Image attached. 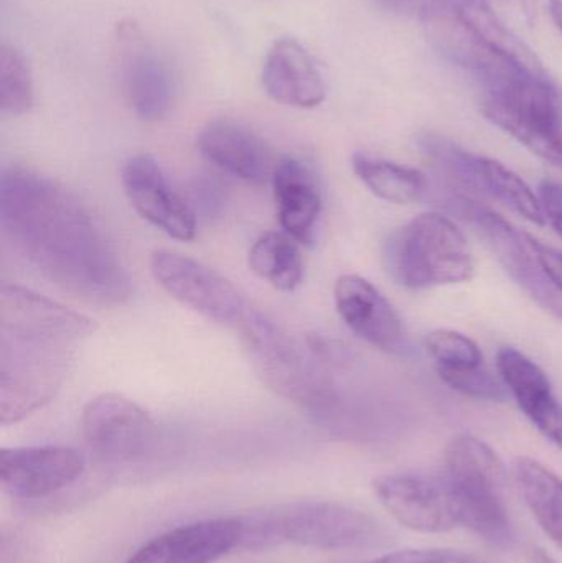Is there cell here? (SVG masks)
I'll return each instance as SVG.
<instances>
[{"label": "cell", "instance_id": "6da1fadb", "mask_svg": "<svg viewBox=\"0 0 562 563\" xmlns=\"http://www.w3.org/2000/svg\"><path fill=\"white\" fill-rule=\"evenodd\" d=\"M0 227L46 280L98 307H121L134 280L108 233L65 185L25 167L0 177Z\"/></svg>", "mask_w": 562, "mask_h": 563}, {"label": "cell", "instance_id": "7a4b0ae2", "mask_svg": "<svg viewBox=\"0 0 562 563\" xmlns=\"http://www.w3.org/2000/svg\"><path fill=\"white\" fill-rule=\"evenodd\" d=\"M85 314L19 285L0 290V423L22 422L55 399L82 344Z\"/></svg>", "mask_w": 562, "mask_h": 563}, {"label": "cell", "instance_id": "3957f363", "mask_svg": "<svg viewBox=\"0 0 562 563\" xmlns=\"http://www.w3.org/2000/svg\"><path fill=\"white\" fill-rule=\"evenodd\" d=\"M241 548L293 544L322 551L375 548L385 542L379 522L366 512L332 501H300L244 518Z\"/></svg>", "mask_w": 562, "mask_h": 563}, {"label": "cell", "instance_id": "277c9868", "mask_svg": "<svg viewBox=\"0 0 562 563\" xmlns=\"http://www.w3.org/2000/svg\"><path fill=\"white\" fill-rule=\"evenodd\" d=\"M442 476L454 496L461 528L495 548H510L515 529L505 503L504 463L497 453L477 437L461 433L445 449Z\"/></svg>", "mask_w": 562, "mask_h": 563}, {"label": "cell", "instance_id": "5b68a950", "mask_svg": "<svg viewBox=\"0 0 562 563\" xmlns=\"http://www.w3.org/2000/svg\"><path fill=\"white\" fill-rule=\"evenodd\" d=\"M389 276L412 290L462 284L474 276V257L464 234L449 218L425 213L389 236L385 244Z\"/></svg>", "mask_w": 562, "mask_h": 563}, {"label": "cell", "instance_id": "8992f818", "mask_svg": "<svg viewBox=\"0 0 562 563\" xmlns=\"http://www.w3.org/2000/svg\"><path fill=\"white\" fill-rule=\"evenodd\" d=\"M151 271L157 284L175 300L236 333L256 314V308L230 280L184 254L155 251Z\"/></svg>", "mask_w": 562, "mask_h": 563}, {"label": "cell", "instance_id": "52a82bcc", "mask_svg": "<svg viewBox=\"0 0 562 563\" xmlns=\"http://www.w3.org/2000/svg\"><path fill=\"white\" fill-rule=\"evenodd\" d=\"M418 145L425 157L452 184L494 198L538 227L547 223L540 200L527 181L500 162L472 154L442 135H421Z\"/></svg>", "mask_w": 562, "mask_h": 563}, {"label": "cell", "instance_id": "ba28073f", "mask_svg": "<svg viewBox=\"0 0 562 563\" xmlns=\"http://www.w3.org/2000/svg\"><path fill=\"white\" fill-rule=\"evenodd\" d=\"M449 207L472 224L487 241L508 276L543 310L562 321V291L548 276L535 254L527 233H520L494 211L465 197L449 198Z\"/></svg>", "mask_w": 562, "mask_h": 563}, {"label": "cell", "instance_id": "9c48e42d", "mask_svg": "<svg viewBox=\"0 0 562 563\" xmlns=\"http://www.w3.org/2000/svg\"><path fill=\"white\" fill-rule=\"evenodd\" d=\"M115 68L129 109L144 122L162 121L174 101V79L161 53L137 23H119L114 36Z\"/></svg>", "mask_w": 562, "mask_h": 563}, {"label": "cell", "instance_id": "30bf717a", "mask_svg": "<svg viewBox=\"0 0 562 563\" xmlns=\"http://www.w3.org/2000/svg\"><path fill=\"white\" fill-rule=\"evenodd\" d=\"M383 508L405 528L426 534L461 528L458 506L444 476L386 475L375 482Z\"/></svg>", "mask_w": 562, "mask_h": 563}, {"label": "cell", "instance_id": "8fae6325", "mask_svg": "<svg viewBox=\"0 0 562 563\" xmlns=\"http://www.w3.org/2000/svg\"><path fill=\"white\" fill-rule=\"evenodd\" d=\"M155 422L141 406L118 393L101 394L82 410V433L96 455L129 462L144 455L155 440Z\"/></svg>", "mask_w": 562, "mask_h": 563}, {"label": "cell", "instance_id": "7c38bea8", "mask_svg": "<svg viewBox=\"0 0 562 563\" xmlns=\"http://www.w3.org/2000/svg\"><path fill=\"white\" fill-rule=\"evenodd\" d=\"M122 187L132 208L152 227L177 241L188 243L194 240L197 213L172 187L161 164L152 155L139 154L125 162Z\"/></svg>", "mask_w": 562, "mask_h": 563}, {"label": "cell", "instance_id": "4fadbf2b", "mask_svg": "<svg viewBox=\"0 0 562 563\" xmlns=\"http://www.w3.org/2000/svg\"><path fill=\"white\" fill-rule=\"evenodd\" d=\"M85 455L71 446H25L0 452V486L15 499H43L82 475Z\"/></svg>", "mask_w": 562, "mask_h": 563}, {"label": "cell", "instance_id": "5bb4252c", "mask_svg": "<svg viewBox=\"0 0 562 563\" xmlns=\"http://www.w3.org/2000/svg\"><path fill=\"white\" fill-rule=\"evenodd\" d=\"M333 295L340 318L356 336L392 356H411L415 350L401 317L372 282L346 274L337 280Z\"/></svg>", "mask_w": 562, "mask_h": 563}, {"label": "cell", "instance_id": "9a60e30c", "mask_svg": "<svg viewBox=\"0 0 562 563\" xmlns=\"http://www.w3.org/2000/svg\"><path fill=\"white\" fill-rule=\"evenodd\" d=\"M243 534L240 518L194 522L152 539L128 563H214L241 548Z\"/></svg>", "mask_w": 562, "mask_h": 563}, {"label": "cell", "instance_id": "2e32d148", "mask_svg": "<svg viewBox=\"0 0 562 563\" xmlns=\"http://www.w3.org/2000/svg\"><path fill=\"white\" fill-rule=\"evenodd\" d=\"M198 151L210 164L247 184L263 185L273 178V148L253 129L231 121L208 124L198 135Z\"/></svg>", "mask_w": 562, "mask_h": 563}, {"label": "cell", "instance_id": "e0dca14e", "mask_svg": "<svg viewBox=\"0 0 562 563\" xmlns=\"http://www.w3.org/2000/svg\"><path fill=\"white\" fill-rule=\"evenodd\" d=\"M274 200L284 233L312 246L322 214V187L316 170L297 157H280L273 172Z\"/></svg>", "mask_w": 562, "mask_h": 563}, {"label": "cell", "instance_id": "ac0fdd59", "mask_svg": "<svg viewBox=\"0 0 562 563\" xmlns=\"http://www.w3.org/2000/svg\"><path fill=\"white\" fill-rule=\"evenodd\" d=\"M263 86L271 99L290 108L313 109L327 98L326 79L316 59L294 38H280L271 46Z\"/></svg>", "mask_w": 562, "mask_h": 563}, {"label": "cell", "instance_id": "d6986e66", "mask_svg": "<svg viewBox=\"0 0 562 563\" xmlns=\"http://www.w3.org/2000/svg\"><path fill=\"white\" fill-rule=\"evenodd\" d=\"M497 367L521 412L550 442L562 450V406L544 371L530 357L510 346L498 350Z\"/></svg>", "mask_w": 562, "mask_h": 563}, {"label": "cell", "instance_id": "ffe728a7", "mask_svg": "<svg viewBox=\"0 0 562 563\" xmlns=\"http://www.w3.org/2000/svg\"><path fill=\"white\" fill-rule=\"evenodd\" d=\"M514 478L544 534L562 549V478L527 456L514 463Z\"/></svg>", "mask_w": 562, "mask_h": 563}, {"label": "cell", "instance_id": "44dd1931", "mask_svg": "<svg viewBox=\"0 0 562 563\" xmlns=\"http://www.w3.org/2000/svg\"><path fill=\"white\" fill-rule=\"evenodd\" d=\"M352 167L366 188L395 205L418 203L428 195L429 181L416 168L405 167L365 152H355Z\"/></svg>", "mask_w": 562, "mask_h": 563}, {"label": "cell", "instance_id": "7402d4cb", "mask_svg": "<svg viewBox=\"0 0 562 563\" xmlns=\"http://www.w3.org/2000/svg\"><path fill=\"white\" fill-rule=\"evenodd\" d=\"M251 271L280 291H294L304 280L300 244L287 233H264L257 238L247 257Z\"/></svg>", "mask_w": 562, "mask_h": 563}, {"label": "cell", "instance_id": "603a6c76", "mask_svg": "<svg viewBox=\"0 0 562 563\" xmlns=\"http://www.w3.org/2000/svg\"><path fill=\"white\" fill-rule=\"evenodd\" d=\"M485 118L502 131L517 139L525 147L554 167L562 168V124L544 119L524 118V115L487 114Z\"/></svg>", "mask_w": 562, "mask_h": 563}, {"label": "cell", "instance_id": "cb8c5ba5", "mask_svg": "<svg viewBox=\"0 0 562 563\" xmlns=\"http://www.w3.org/2000/svg\"><path fill=\"white\" fill-rule=\"evenodd\" d=\"M33 106V79L29 63L19 49L0 48V109L3 114H26Z\"/></svg>", "mask_w": 562, "mask_h": 563}, {"label": "cell", "instance_id": "d4e9b609", "mask_svg": "<svg viewBox=\"0 0 562 563\" xmlns=\"http://www.w3.org/2000/svg\"><path fill=\"white\" fill-rule=\"evenodd\" d=\"M426 350L438 369L484 366V354L472 338L452 330H436L426 336Z\"/></svg>", "mask_w": 562, "mask_h": 563}, {"label": "cell", "instance_id": "484cf974", "mask_svg": "<svg viewBox=\"0 0 562 563\" xmlns=\"http://www.w3.org/2000/svg\"><path fill=\"white\" fill-rule=\"evenodd\" d=\"M438 373L442 383L464 396L478 400H492V402H504L507 399L504 384L498 383L484 366L467 367V369H438Z\"/></svg>", "mask_w": 562, "mask_h": 563}, {"label": "cell", "instance_id": "4316f807", "mask_svg": "<svg viewBox=\"0 0 562 563\" xmlns=\"http://www.w3.org/2000/svg\"><path fill=\"white\" fill-rule=\"evenodd\" d=\"M376 2L396 15L412 16L426 23L439 16L461 15L469 7L487 2V0H376Z\"/></svg>", "mask_w": 562, "mask_h": 563}, {"label": "cell", "instance_id": "83f0119b", "mask_svg": "<svg viewBox=\"0 0 562 563\" xmlns=\"http://www.w3.org/2000/svg\"><path fill=\"white\" fill-rule=\"evenodd\" d=\"M366 563H487L464 552L442 549H415V551L392 552Z\"/></svg>", "mask_w": 562, "mask_h": 563}, {"label": "cell", "instance_id": "f1b7e54d", "mask_svg": "<svg viewBox=\"0 0 562 563\" xmlns=\"http://www.w3.org/2000/svg\"><path fill=\"white\" fill-rule=\"evenodd\" d=\"M540 203L544 218L562 238V185L553 180H544L540 185Z\"/></svg>", "mask_w": 562, "mask_h": 563}, {"label": "cell", "instance_id": "f546056e", "mask_svg": "<svg viewBox=\"0 0 562 563\" xmlns=\"http://www.w3.org/2000/svg\"><path fill=\"white\" fill-rule=\"evenodd\" d=\"M191 194H194L195 205H197L207 217L217 214L218 211L223 208V194H221V188L218 187L214 181H197Z\"/></svg>", "mask_w": 562, "mask_h": 563}, {"label": "cell", "instance_id": "4dcf8cb0", "mask_svg": "<svg viewBox=\"0 0 562 563\" xmlns=\"http://www.w3.org/2000/svg\"><path fill=\"white\" fill-rule=\"evenodd\" d=\"M528 241H530L535 254H537L541 266L547 271L550 279L553 280V284L562 291V253L553 250V247L547 246V244L540 243V241L535 240L530 234H528Z\"/></svg>", "mask_w": 562, "mask_h": 563}, {"label": "cell", "instance_id": "1f68e13d", "mask_svg": "<svg viewBox=\"0 0 562 563\" xmlns=\"http://www.w3.org/2000/svg\"><path fill=\"white\" fill-rule=\"evenodd\" d=\"M548 10H550L554 25H557L558 30L562 33V0H550V2H548Z\"/></svg>", "mask_w": 562, "mask_h": 563}, {"label": "cell", "instance_id": "d6a6232c", "mask_svg": "<svg viewBox=\"0 0 562 563\" xmlns=\"http://www.w3.org/2000/svg\"><path fill=\"white\" fill-rule=\"evenodd\" d=\"M531 563H558L554 561L553 558H551L550 554H547V552L541 551V549H535L533 552H531Z\"/></svg>", "mask_w": 562, "mask_h": 563}, {"label": "cell", "instance_id": "836d02e7", "mask_svg": "<svg viewBox=\"0 0 562 563\" xmlns=\"http://www.w3.org/2000/svg\"><path fill=\"white\" fill-rule=\"evenodd\" d=\"M518 2L521 3L528 15H533L535 10H537L538 0H518Z\"/></svg>", "mask_w": 562, "mask_h": 563}]
</instances>
